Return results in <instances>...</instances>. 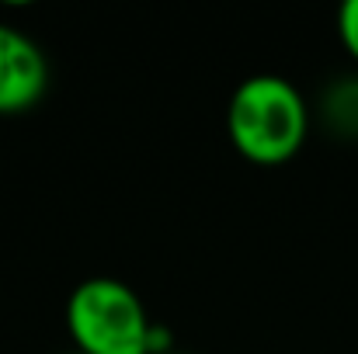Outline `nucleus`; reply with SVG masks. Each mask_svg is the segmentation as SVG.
<instances>
[{
    "label": "nucleus",
    "mask_w": 358,
    "mask_h": 354,
    "mask_svg": "<svg viewBox=\"0 0 358 354\" xmlns=\"http://www.w3.org/2000/svg\"><path fill=\"white\" fill-rule=\"evenodd\" d=\"M310 132V112L299 87L278 73L240 80L227 105V135L243 160L278 167L292 160Z\"/></svg>",
    "instance_id": "nucleus-1"
},
{
    "label": "nucleus",
    "mask_w": 358,
    "mask_h": 354,
    "mask_svg": "<svg viewBox=\"0 0 358 354\" xmlns=\"http://www.w3.org/2000/svg\"><path fill=\"white\" fill-rule=\"evenodd\" d=\"M66 330L80 354H150L153 320L119 278H84L66 299Z\"/></svg>",
    "instance_id": "nucleus-2"
},
{
    "label": "nucleus",
    "mask_w": 358,
    "mask_h": 354,
    "mask_svg": "<svg viewBox=\"0 0 358 354\" xmlns=\"http://www.w3.org/2000/svg\"><path fill=\"white\" fill-rule=\"evenodd\" d=\"M49 87V63L31 35L0 21V115L31 112Z\"/></svg>",
    "instance_id": "nucleus-3"
},
{
    "label": "nucleus",
    "mask_w": 358,
    "mask_h": 354,
    "mask_svg": "<svg viewBox=\"0 0 358 354\" xmlns=\"http://www.w3.org/2000/svg\"><path fill=\"white\" fill-rule=\"evenodd\" d=\"M338 35L341 45L348 49V56L358 59V0H345L338 10Z\"/></svg>",
    "instance_id": "nucleus-4"
},
{
    "label": "nucleus",
    "mask_w": 358,
    "mask_h": 354,
    "mask_svg": "<svg viewBox=\"0 0 358 354\" xmlns=\"http://www.w3.org/2000/svg\"><path fill=\"white\" fill-rule=\"evenodd\" d=\"M73 354H80V351H73Z\"/></svg>",
    "instance_id": "nucleus-5"
}]
</instances>
